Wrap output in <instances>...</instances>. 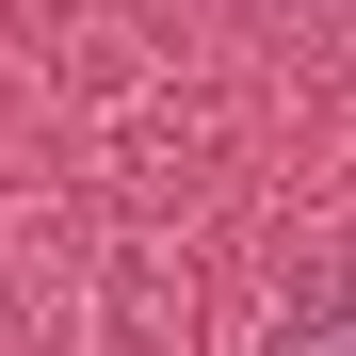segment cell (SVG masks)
Returning a JSON list of instances; mask_svg holds the SVG:
<instances>
[{
	"instance_id": "cell-1",
	"label": "cell",
	"mask_w": 356,
	"mask_h": 356,
	"mask_svg": "<svg viewBox=\"0 0 356 356\" xmlns=\"http://www.w3.org/2000/svg\"><path fill=\"white\" fill-rule=\"evenodd\" d=\"M259 356H356V275H324V291H308V308H291Z\"/></svg>"
}]
</instances>
